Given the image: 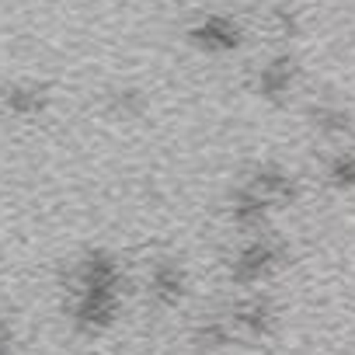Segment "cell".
<instances>
[{
    "instance_id": "obj_1",
    "label": "cell",
    "mask_w": 355,
    "mask_h": 355,
    "mask_svg": "<svg viewBox=\"0 0 355 355\" xmlns=\"http://www.w3.org/2000/svg\"><path fill=\"white\" fill-rule=\"evenodd\" d=\"M125 296V272L115 254L91 251L70 275L67 317L80 334H101L119 320Z\"/></svg>"
},
{
    "instance_id": "obj_2",
    "label": "cell",
    "mask_w": 355,
    "mask_h": 355,
    "mask_svg": "<svg viewBox=\"0 0 355 355\" xmlns=\"http://www.w3.org/2000/svg\"><path fill=\"white\" fill-rule=\"evenodd\" d=\"M289 258L286 241H279L275 234L261 230V234H248V241L230 254L227 261V275L234 286L241 289H258L261 282H268Z\"/></svg>"
},
{
    "instance_id": "obj_3",
    "label": "cell",
    "mask_w": 355,
    "mask_h": 355,
    "mask_svg": "<svg viewBox=\"0 0 355 355\" xmlns=\"http://www.w3.org/2000/svg\"><path fill=\"white\" fill-rule=\"evenodd\" d=\"M223 313H227V320H230L237 341H265V338H272V331H275V324H279V313H275L272 300L261 296V293L241 296V300H237L234 306H227Z\"/></svg>"
},
{
    "instance_id": "obj_4",
    "label": "cell",
    "mask_w": 355,
    "mask_h": 355,
    "mask_svg": "<svg viewBox=\"0 0 355 355\" xmlns=\"http://www.w3.org/2000/svg\"><path fill=\"white\" fill-rule=\"evenodd\" d=\"M241 185H248L254 196H261L272 209L279 206H293L300 199V182H296V174L279 167V164H258L251 167V174L244 178Z\"/></svg>"
},
{
    "instance_id": "obj_5",
    "label": "cell",
    "mask_w": 355,
    "mask_h": 355,
    "mask_svg": "<svg viewBox=\"0 0 355 355\" xmlns=\"http://www.w3.org/2000/svg\"><path fill=\"white\" fill-rule=\"evenodd\" d=\"M146 296L160 310L182 306V300L189 296V272H185V265L174 261V258H157L150 265V275H146Z\"/></svg>"
},
{
    "instance_id": "obj_6",
    "label": "cell",
    "mask_w": 355,
    "mask_h": 355,
    "mask_svg": "<svg viewBox=\"0 0 355 355\" xmlns=\"http://www.w3.org/2000/svg\"><path fill=\"white\" fill-rule=\"evenodd\" d=\"M192 42L202 49V53H213V56H223V53H234L241 46V28L234 18L227 15H209L202 18L196 28H192Z\"/></svg>"
},
{
    "instance_id": "obj_7",
    "label": "cell",
    "mask_w": 355,
    "mask_h": 355,
    "mask_svg": "<svg viewBox=\"0 0 355 355\" xmlns=\"http://www.w3.org/2000/svg\"><path fill=\"white\" fill-rule=\"evenodd\" d=\"M293 84H296V63L289 56H275L268 67L258 70L254 91L261 98H268V101H279V98H286L293 91Z\"/></svg>"
},
{
    "instance_id": "obj_8",
    "label": "cell",
    "mask_w": 355,
    "mask_h": 355,
    "mask_svg": "<svg viewBox=\"0 0 355 355\" xmlns=\"http://www.w3.org/2000/svg\"><path fill=\"white\" fill-rule=\"evenodd\" d=\"M192 345H196V348H206V352H216V348H230V345H237V334H234L227 313L199 317L196 327H192Z\"/></svg>"
},
{
    "instance_id": "obj_9",
    "label": "cell",
    "mask_w": 355,
    "mask_h": 355,
    "mask_svg": "<svg viewBox=\"0 0 355 355\" xmlns=\"http://www.w3.org/2000/svg\"><path fill=\"white\" fill-rule=\"evenodd\" d=\"M310 122L327 139H345L352 132V115L345 108H338V105H313L310 108Z\"/></svg>"
},
{
    "instance_id": "obj_10",
    "label": "cell",
    "mask_w": 355,
    "mask_h": 355,
    "mask_svg": "<svg viewBox=\"0 0 355 355\" xmlns=\"http://www.w3.org/2000/svg\"><path fill=\"white\" fill-rule=\"evenodd\" d=\"M324 174H327V185L352 192L355 189V150H338L327 160V171Z\"/></svg>"
},
{
    "instance_id": "obj_11",
    "label": "cell",
    "mask_w": 355,
    "mask_h": 355,
    "mask_svg": "<svg viewBox=\"0 0 355 355\" xmlns=\"http://www.w3.org/2000/svg\"><path fill=\"white\" fill-rule=\"evenodd\" d=\"M42 91L39 87H15V91H8V105H11V112H18V115H35L39 108H42Z\"/></svg>"
},
{
    "instance_id": "obj_12",
    "label": "cell",
    "mask_w": 355,
    "mask_h": 355,
    "mask_svg": "<svg viewBox=\"0 0 355 355\" xmlns=\"http://www.w3.org/2000/svg\"><path fill=\"white\" fill-rule=\"evenodd\" d=\"M143 105H146V101H143V94H136V91H119V94H115V108L125 112V115H139Z\"/></svg>"
},
{
    "instance_id": "obj_13",
    "label": "cell",
    "mask_w": 355,
    "mask_h": 355,
    "mask_svg": "<svg viewBox=\"0 0 355 355\" xmlns=\"http://www.w3.org/2000/svg\"><path fill=\"white\" fill-rule=\"evenodd\" d=\"M0 355H15V341H11V331L0 324Z\"/></svg>"
}]
</instances>
